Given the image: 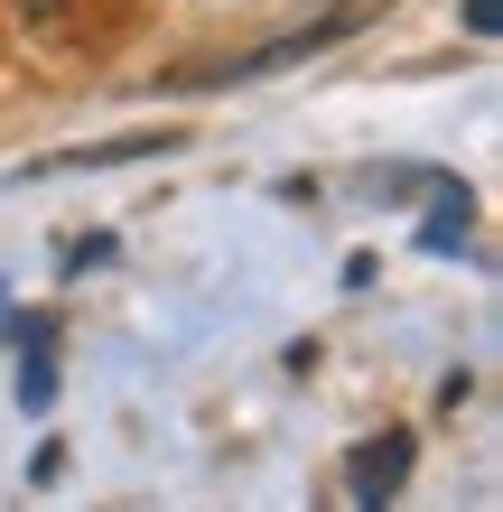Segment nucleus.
I'll list each match as a JSON object with an SVG mask.
<instances>
[{
	"instance_id": "f257e3e1",
	"label": "nucleus",
	"mask_w": 503,
	"mask_h": 512,
	"mask_svg": "<svg viewBox=\"0 0 503 512\" xmlns=\"http://www.w3.org/2000/svg\"><path fill=\"white\" fill-rule=\"evenodd\" d=\"M401 475H410V429L364 438V447L345 457V494H354V503H392V494H401Z\"/></svg>"
},
{
	"instance_id": "f03ea898",
	"label": "nucleus",
	"mask_w": 503,
	"mask_h": 512,
	"mask_svg": "<svg viewBox=\"0 0 503 512\" xmlns=\"http://www.w3.org/2000/svg\"><path fill=\"white\" fill-rule=\"evenodd\" d=\"M494 19H503V0H466V28L476 38H494Z\"/></svg>"
}]
</instances>
